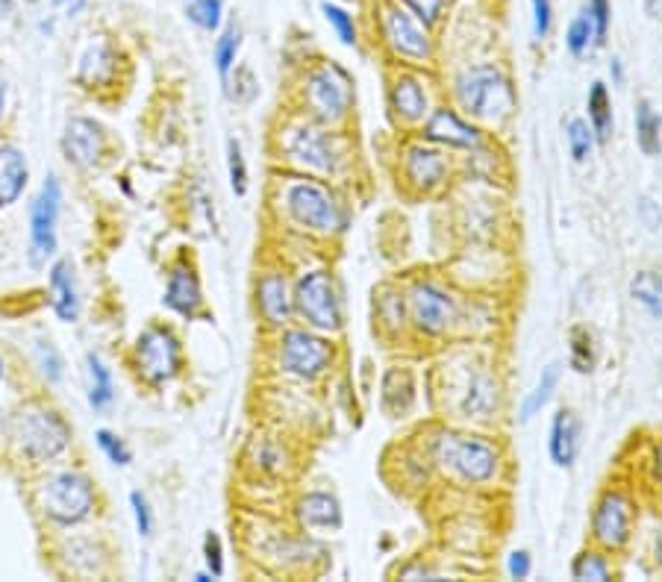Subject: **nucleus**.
I'll return each instance as SVG.
<instances>
[{
	"label": "nucleus",
	"instance_id": "1",
	"mask_svg": "<svg viewBox=\"0 0 662 582\" xmlns=\"http://www.w3.org/2000/svg\"><path fill=\"white\" fill-rule=\"evenodd\" d=\"M12 438L27 459L48 463L65 454V447L71 445V429L60 412L48 409L42 403H30L12 418Z\"/></svg>",
	"mask_w": 662,
	"mask_h": 582
},
{
	"label": "nucleus",
	"instance_id": "2",
	"mask_svg": "<svg viewBox=\"0 0 662 582\" xmlns=\"http://www.w3.org/2000/svg\"><path fill=\"white\" fill-rule=\"evenodd\" d=\"M456 101L477 121H500L513 112V86L509 80L492 65L468 69L456 80Z\"/></svg>",
	"mask_w": 662,
	"mask_h": 582
},
{
	"label": "nucleus",
	"instance_id": "3",
	"mask_svg": "<svg viewBox=\"0 0 662 582\" xmlns=\"http://www.w3.org/2000/svg\"><path fill=\"white\" fill-rule=\"evenodd\" d=\"M39 506H42L44 518H51L53 523L74 527V523L86 521L95 509V488L89 477L77 471L51 474L39 488Z\"/></svg>",
	"mask_w": 662,
	"mask_h": 582
},
{
	"label": "nucleus",
	"instance_id": "4",
	"mask_svg": "<svg viewBox=\"0 0 662 582\" xmlns=\"http://www.w3.org/2000/svg\"><path fill=\"white\" fill-rule=\"evenodd\" d=\"M436 459L442 468L454 474L463 482H489L498 471V450L477 436L463 433H439L436 438Z\"/></svg>",
	"mask_w": 662,
	"mask_h": 582
},
{
	"label": "nucleus",
	"instance_id": "5",
	"mask_svg": "<svg viewBox=\"0 0 662 582\" xmlns=\"http://www.w3.org/2000/svg\"><path fill=\"white\" fill-rule=\"evenodd\" d=\"M294 309L316 330L333 333L342 326V298L328 271H307L294 285Z\"/></svg>",
	"mask_w": 662,
	"mask_h": 582
},
{
	"label": "nucleus",
	"instance_id": "6",
	"mask_svg": "<svg viewBox=\"0 0 662 582\" xmlns=\"http://www.w3.org/2000/svg\"><path fill=\"white\" fill-rule=\"evenodd\" d=\"M286 212L298 227L310 232H335L342 227V209L319 183H292L286 189Z\"/></svg>",
	"mask_w": 662,
	"mask_h": 582
},
{
	"label": "nucleus",
	"instance_id": "7",
	"mask_svg": "<svg viewBox=\"0 0 662 582\" xmlns=\"http://www.w3.org/2000/svg\"><path fill=\"white\" fill-rule=\"evenodd\" d=\"M183 351L168 326H147L136 342V368L151 386H163L180 374Z\"/></svg>",
	"mask_w": 662,
	"mask_h": 582
},
{
	"label": "nucleus",
	"instance_id": "8",
	"mask_svg": "<svg viewBox=\"0 0 662 582\" xmlns=\"http://www.w3.org/2000/svg\"><path fill=\"white\" fill-rule=\"evenodd\" d=\"M62 212V186L48 177L30 204V266L39 268L56 253V221Z\"/></svg>",
	"mask_w": 662,
	"mask_h": 582
},
{
	"label": "nucleus",
	"instance_id": "9",
	"mask_svg": "<svg viewBox=\"0 0 662 582\" xmlns=\"http://www.w3.org/2000/svg\"><path fill=\"white\" fill-rule=\"evenodd\" d=\"M307 103H310L312 115L324 124L344 118L353 103V83L348 71L339 65H321L307 77Z\"/></svg>",
	"mask_w": 662,
	"mask_h": 582
},
{
	"label": "nucleus",
	"instance_id": "10",
	"mask_svg": "<svg viewBox=\"0 0 662 582\" xmlns=\"http://www.w3.org/2000/svg\"><path fill=\"white\" fill-rule=\"evenodd\" d=\"M333 362V347L310 330H289L280 339V368L298 380H319Z\"/></svg>",
	"mask_w": 662,
	"mask_h": 582
},
{
	"label": "nucleus",
	"instance_id": "11",
	"mask_svg": "<svg viewBox=\"0 0 662 582\" xmlns=\"http://www.w3.org/2000/svg\"><path fill=\"white\" fill-rule=\"evenodd\" d=\"M633 527V506L619 491H607L592 512V536L607 550H621L630 539Z\"/></svg>",
	"mask_w": 662,
	"mask_h": 582
},
{
	"label": "nucleus",
	"instance_id": "12",
	"mask_svg": "<svg viewBox=\"0 0 662 582\" xmlns=\"http://www.w3.org/2000/svg\"><path fill=\"white\" fill-rule=\"evenodd\" d=\"M383 35H386L389 48L397 53V56H406V60H431V35L422 30V21L413 15H406L401 7H383Z\"/></svg>",
	"mask_w": 662,
	"mask_h": 582
},
{
	"label": "nucleus",
	"instance_id": "13",
	"mask_svg": "<svg viewBox=\"0 0 662 582\" xmlns=\"http://www.w3.org/2000/svg\"><path fill=\"white\" fill-rule=\"evenodd\" d=\"M286 150L292 156L294 163L307 165L312 172H335L339 168V159H342V150H339V142L330 136L328 129L321 127H298L286 142Z\"/></svg>",
	"mask_w": 662,
	"mask_h": 582
},
{
	"label": "nucleus",
	"instance_id": "14",
	"mask_svg": "<svg viewBox=\"0 0 662 582\" xmlns=\"http://www.w3.org/2000/svg\"><path fill=\"white\" fill-rule=\"evenodd\" d=\"M410 309H413L415 326L427 335L445 333L447 326L454 324L456 306L454 298L445 289L433 283H418L410 294Z\"/></svg>",
	"mask_w": 662,
	"mask_h": 582
},
{
	"label": "nucleus",
	"instance_id": "15",
	"mask_svg": "<svg viewBox=\"0 0 662 582\" xmlns=\"http://www.w3.org/2000/svg\"><path fill=\"white\" fill-rule=\"evenodd\" d=\"M62 147H65L69 163L80 165V168H95L106 150L104 127L92 118H71Z\"/></svg>",
	"mask_w": 662,
	"mask_h": 582
},
{
	"label": "nucleus",
	"instance_id": "16",
	"mask_svg": "<svg viewBox=\"0 0 662 582\" xmlns=\"http://www.w3.org/2000/svg\"><path fill=\"white\" fill-rule=\"evenodd\" d=\"M257 306H259V315L266 318L271 326H283L286 321L292 318L294 294L289 291V283H286L283 274L268 271V274L259 277Z\"/></svg>",
	"mask_w": 662,
	"mask_h": 582
},
{
	"label": "nucleus",
	"instance_id": "17",
	"mask_svg": "<svg viewBox=\"0 0 662 582\" xmlns=\"http://www.w3.org/2000/svg\"><path fill=\"white\" fill-rule=\"evenodd\" d=\"M165 306L174 309L177 315L195 318L204 306V291H200L198 277L186 262L172 268L168 274V285H165Z\"/></svg>",
	"mask_w": 662,
	"mask_h": 582
},
{
	"label": "nucleus",
	"instance_id": "18",
	"mask_svg": "<svg viewBox=\"0 0 662 582\" xmlns=\"http://www.w3.org/2000/svg\"><path fill=\"white\" fill-rule=\"evenodd\" d=\"M424 136L436 142V145L445 147H465V150H472V147L480 145V136H477V129L472 124H465L456 112L451 110H436L424 124Z\"/></svg>",
	"mask_w": 662,
	"mask_h": 582
},
{
	"label": "nucleus",
	"instance_id": "19",
	"mask_svg": "<svg viewBox=\"0 0 662 582\" xmlns=\"http://www.w3.org/2000/svg\"><path fill=\"white\" fill-rule=\"evenodd\" d=\"M27 180H30V168H27L24 150L15 145H0V209L18 204V197L27 189Z\"/></svg>",
	"mask_w": 662,
	"mask_h": 582
},
{
	"label": "nucleus",
	"instance_id": "20",
	"mask_svg": "<svg viewBox=\"0 0 662 582\" xmlns=\"http://www.w3.org/2000/svg\"><path fill=\"white\" fill-rule=\"evenodd\" d=\"M548 450H551L554 465H559V468H571L575 465L577 454H580V420H577L575 412L559 409L554 415Z\"/></svg>",
	"mask_w": 662,
	"mask_h": 582
},
{
	"label": "nucleus",
	"instance_id": "21",
	"mask_svg": "<svg viewBox=\"0 0 662 582\" xmlns=\"http://www.w3.org/2000/svg\"><path fill=\"white\" fill-rule=\"evenodd\" d=\"M51 298H53V312L65 324H74L80 315V294H77V280H74V268L71 262L60 259L51 268Z\"/></svg>",
	"mask_w": 662,
	"mask_h": 582
},
{
	"label": "nucleus",
	"instance_id": "22",
	"mask_svg": "<svg viewBox=\"0 0 662 582\" xmlns=\"http://www.w3.org/2000/svg\"><path fill=\"white\" fill-rule=\"evenodd\" d=\"M298 518L307 530H339L342 506L328 491H310L298 500Z\"/></svg>",
	"mask_w": 662,
	"mask_h": 582
},
{
	"label": "nucleus",
	"instance_id": "23",
	"mask_svg": "<svg viewBox=\"0 0 662 582\" xmlns=\"http://www.w3.org/2000/svg\"><path fill=\"white\" fill-rule=\"evenodd\" d=\"M447 163L439 150H433L427 145H415L406 150V177L422 186V189H433L445 180Z\"/></svg>",
	"mask_w": 662,
	"mask_h": 582
},
{
	"label": "nucleus",
	"instance_id": "24",
	"mask_svg": "<svg viewBox=\"0 0 662 582\" xmlns=\"http://www.w3.org/2000/svg\"><path fill=\"white\" fill-rule=\"evenodd\" d=\"M389 101H392V110L404 121H422L427 115V92L410 74H401L395 80V86L389 92Z\"/></svg>",
	"mask_w": 662,
	"mask_h": 582
},
{
	"label": "nucleus",
	"instance_id": "25",
	"mask_svg": "<svg viewBox=\"0 0 662 582\" xmlns=\"http://www.w3.org/2000/svg\"><path fill=\"white\" fill-rule=\"evenodd\" d=\"M495 406H498V386H495V380L486 371H477L468 388H465L463 412L468 418H486Z\"/></svg>",
	"mask_w": 662,
	"mask_h": 582
},
{
	"label": "nucleus",
	"instance_id": "26",
	"mask_svg": "<svg viewBox=\"0 0 662 582\" xmlns=\"http://www.w3.org/2000/svg\"><path fill=\"white\" fill-rule=\"evenodd\" d=\"M589 127L594 133V142H607L612 133V103H610V92L603 83H592L589 89Z\"/></svg>",
	"mask_w": 662,
	"mask_h": 582
},
{
	"label": "nucleus",
	"instance_id": "27",
	"mask_svg": "<svg viewBox=\"0 0 662 582\" xmlns=\"http://www.w3.org/2000/svg\"><path fill=\"white\" fill-rule=\"evenodd\" d=\"M559 386V365L557 362H551L548 368H542V377H539V383H536V388L525 397V403H521V409H518V418L525 420H534L539 412L548 406V401H551V394L557 392Z\"/></svg>",
	"mask_w": 662,
	"mask_h": 582
},
{
	"label": "nucleus",
	"instance_id": "28",
	"mask_svg": "<svg viewBox=\"0 0 662 582\" xmlns=\"http://www.w3.org/2000/svg\"><path fill=\"white\" fill-rule=\"evenodd\" d=\"M662 121L654 112V106L648 101L637 103V142L639 150L645 156H656L662 150V138H660Z\"/></svg>",
	"mask_w": 662,
	"mask_h": 582
},
{
	"label": "nucleus",
	"instance_id": "29",
	"mask_svg": "<svg viewBox=\"0 0 662 582\" xmlns=\"http://www.w3.org/2000/svg\"><path fill=\"white\" fill-rule=\"evenodd\" d=\"M630 298L637 300L648 315L662 318V277L654 271H639L630 283Z\"/></svg>",
	"mask_w": 662,
	"mask_h": 582
},
{
	"label": "nucleus",
	"instance_id": "30",
	"mask_svg": "<svg viewBox=\"0 0 662 582\" xmlns=\"http://www.w3.org/2000/svg\"><path fill=\"white\" fill-rule=\"evenodd\" d=\"M89 403L92 409H106L115 397V388H112V374L104 365L101 356L89 353Z\"/></svg>",
	"mask_w": 662,
	"mask_h": 582
},
{
	"label": "nucleus",
	"instance_id": "31",
	"mask_svg": "<svg viewBox=\"0 0 662 582\" xmlns=\"http://www.w3.org/2000/svg\"><path fill=\"white\" fill-rule=\"evenodd\" d=\"M568 362L577 374H592L594 368V344L592 333L586 326H571L568 333Z\"/></svg>",
	"mask_w": 662,
	"mask_h": 582
},
{
	"label": "nucleus",
	"instance_id": "32",
	"mask_svg": "<svg viewBox=\"0 0 662 582\" xmlns=\"http://www.w3.org/2000/svg\"><path fill=\"white\" fill-rule=\"evenodd\" d=\"M112 71H115V62H112L110 48H104V44L92 48V51L83 56V62H80V80L89 83V86L106 83V80L112 77Z\"/></svg>",
	"mask_w": 662,
	"mask_h": 582
},
{
	"label": "nucleus",
	"instance_id": "33",
	"mask_svg": "<svg viewBox=\"0 0 662 582\" xmlns=\"http://www.w3.org/2000/svg\"><path fill=\"white\" fill-rule=\"evenodd\" d=\"M571 576L580 582H607L612 576V568L603 553L598 550H583L571 565Z\"/></svg>",
	"mask_w": 662,
	"mask_h": 582
},
{
	"label": "nucleus",
	"instance_id": "34",
	"mask_svg": "<svg viewBox=\"0 0 662 582\" xmlns=\"http://www.w3.org/2000/svg\"><path fill=\"white\" fill-rule=\"evenodd\" d=\"M239 48H241L239 27L230 24L221 35H218L216 42V69L218 74H221V80L230 77L232 65H236V56H239Z\"/></svg>",
	"mask_w": 662,
	"mask_h": 582
},
{
	"label": "nucleus",
	"instance_id": "35",
	"mask_svg": "<svg viewBox=\"0 0 662 582\" xmlns=\"http://www.w3.org/2000/svg\"><path fill=\"white\" fill-rule=\"evenodd\" d=\"M566 136H568V150H571V156H575V163H586V159L592 156V147H594V133L592 127H589V121L571 118L566 127Z\"/></svg>",
	"mask_w": 662,
	"mask_h": 582
},
{
	"label": "nucleus",
	"instance_id": "36",
	"mask_svg": "<svg viewBox=\"0 0 662 582\" xmlns=\"http://www.w3.org/2000/svg\"><path fill=\"white\" fill-rule=\"evenodd\" d=\"M594 44V27H592V18H589V12H580V15L568 24V33H566V48L571 56H583L589 48Z\"/></svg>",
	"mask_w": 662,
	"mask_h": 582
},
{
	"label": "nucleus",
	"instance_id": "37",
	"mask_svg": "<svg viewBox=\"0 0 662 582\" xmlns=\"http://www.w3.org/2000/svg\"><path fill=\"white\" fill-rule=\"evenodd\" d=\"M186 15H189L192 24L200 27V30H207V33H213V30H218L224 21V3L221 0H189Z\"/></svg>",
	"mask_w": 662,
	"mask_h": 582
},
{
	"label": "nucleus",
	"instance_id": "38",
	"mask_svg": "<svg viewBox=\"0 0 662 582\" xmlns=\"http://www.w3.org/2000/svg\"><path fill=\"white\" fill-rule=\"evenodd\" d=\"M35 365L48 383H60L62 374H65V362H62L60 351L53 347V342H44V339L35 342Z\"/></svg>",
	"mask_w": 662,
	"mask_h": 582
},
{
	"label": "nucleus",
	"instance_id": "39",
	"mask_svg": "<svg viewBox=\"0 0 662 582\" xmlns=\"http://www.w3.org/2000/svg\"><path fill=\"white\" fill-rule=\"evenodd\" d=\"M321 12L328 18V24L333 27L335 35H339V42L342 44H356V24H353V15H348L342 7H335V3H321Z\"/></svg>",
	"mask_w": 662,
	"mask_h": 582
},
{
	"label": "nucleus",
	"instance_id": "40",
	"mask_svg": "<svg viewBox=\"0 0 662 582\" xmlns=\"http://www.w3.org/2000/svg\"><path fill=\"white\" fill-rule=\"evenodd\" d=\"M227 168H230V186L236 195H245L248 191V165H245V156H241V145L236 138L227 142Z\"/></svg>",
	"mask_w": 662,
	"mask_h": 582
},
{
	"label": "nucleus",
	"instance_id": "41",
	"mask_svg": "<svg viewBox=\"0 0 662 582\" xmlns=\"http://www.w3.org/2000/svg\"><path fill=\"white\" fill-rule=\"evenodd\" d=\"M97 438V447L104 450L106 459H110L112 465H130L133 463V454H130V447L121 441L115 433H110V429H97L95 433Z\"/></svg>",
	"mask_w": 662,
	"mask_h": 582
},
{
	"label": "nucleus",
	"instance_id": "42",
	"mask_svg": "<svg viewBox=\"0 0 662 582\" xmlns=\"http://www.w3.org/2000/svg\"><path fill=\"white\" fill-rule=\"evenodd\" d=\"M586 12L592 18L594 44H603L607 42V33H610V0H589V3H586Z\"/></svg>",
	"mask_w": 662,
	"mask_h": 582
},
{
	"label": "nucleus",
	"instance_id": "43",
	"mask_svg": "<svg viewBox=\"0 0 662 582\" xmlns=\"http://www.w3.org/2000/svg\"><path fill=\"white\" fill-rule=\"evenodd\" d=\"M130 506H133V518H136V530L142 536H151L154 532V512H151V503L142 491H133L130 495Z\"/></svg>",
	"mask_w": 662,
	"mask_h": 582
},
{
	"label": "nucleus",
	"instance_id": "44",
	"mask_svg": "<svg viewBox=\"0 0 662 582\" xmlns=\"http://www.w3.org/2000/svg\"><path fill=\"white\" fill-rule=\"evenodd\" d=\"M406 9H413V15L422 21L424 27H431L439 21L442 9H445V0H404Z\"/></svg>",
	"mask_w": 662,
	"mask_h": 582
},
{
	"label": "nucleus",
	"instance_id": "45",
	"mask_svg": "<svg viewBox=\"0 0 662 582\" xmlns=\"http://www.w3.org/2000/svg\"><path fill=\"white\" fill-rule=\"evenodd\" d=\"M530 7H534V35L542 42L545 35L551 33V21H554L551 0H530Z\"/></svg>",
	"mask_w": 662,
	"mask_h": 582
},
{
	"label": "nucleus",
	"instance_id": "46",
	"mask_svg": "<svg viewBox=\"0 0 662 582\" xmlns=\"http://www.w3.org/2000/svg\"><path fill=\"white\" fill-rule=\"evenodd\" d=\"M204 559H207L209 574L218 580L224 574V548L216 532H207V539H204Z\"/></svg>",
	"mask_w": 662,
	"mask_h": 582
},
{
	"label": "nucleus",
	"instance_id": "47",
	"mask_svg": "<svg viewBox=\"0 0 662 582\" xmlns=\"http://www.w3.org/2000/svg\"><path fill=\"white\" fill-rule=\"evenodd\" d=\"M639 218H642V224H645L648 230H660L662 227V209L660 204H654L651 197H639Z\"/></svg>",
	"mask_w": 662,
	"mask_h": 582
},
{
	"label": "nucleus",
	"instance_id": "48",
	"mask_svg": "<svg viewBox=\"0 0 662 582\" xmlns=\"http://www.w3.org/2000/svg\"><path fill=\"white\" fill-rule=\"evenodd\" d=\"M530 571H534L530 553H527V550H516V553H513L507 562V574L513 576V580H527V576H530Z\"/></svg>",
	"mask_w": 662,
	"mask_h": 582
},
{
	"label": "nucleus",
	"instance_id": "49",
	"mask_svg": "<svg viewBox=\"0 0 662 582\" xmlns=\"http://www.w3.org/2000/svg\"><path fill=\"white\" fill-rule=\"evenodd\" d=\"M610 71H612V77H616V83H621V80H624V69H621L619 60H612Z\"/></svg>",
	"mask_w": 662,
	"mask_h": 582
},
{
	"label": "nucleus",
	"instance_id": "50",
	"mask_svg": "<svg viewBox=\"0 0 662 582\" xmlns=\"http://www.w3.org/2000/svg\"><path fill=\"white\" fill-rule=\"evenodd\" d=\"M3 112H7V83L0 77V118H3Z\"/></svg>",
	"mask_w": 662,
	"mask_h": 582
},
{
	"label": "nucleus",
	"instance_id": "51",
	"mask_svg": "<svg viewBox=\"0 0 662 582\" xmlns=\"http://www.w3.org/2000/svg\"><path fill=\"white\" fill-rule=\"evenodd\" d=\"M12 12V0H0V18Z\"/></svg>",
	"mask_w": 662,
	"mask_h": 582
},
{
	"label": "nucleus",
	"instance_id": "52",
	"mask_svg": "<svg viewBox=\"0 0 662 582\" xmlns=\"http://www.w3.org/2000/svg\"><path fill=\"white\" fill-rule=\"evenodd\" d=\"M656 559H660V562H662V536H660V539H656Z\"/></svg>",
	"mask_w": 662,
	"mask_h": 582
},
{
	"label": "nucleus",
	"instance_id": "53",
	"mask_svg": "<svg viewBox=\"0 0 662 582\" xmlns=\"http://www.w3.org/2000/svg\"><path fill=\"white\" fill-rule=\"evenodd\" d=\"M0 380H3V360H0Z\"/></svg>",
	"mask_w": 662,
	"mask_h": 582
},
{
	"label": "nucleus",
	"instance_id": "54",
	"mask_svg": "<svg viewBox=\"0 0 662 582\" xmlns=\"http://www.w3.org/2000/svg\"><path fill=\"white\" fill-rule=\"evenodd\" d=\"M56 3H65V0H56Z\"/></svg>",
	"mask_w": 662,
	"mask_h": 582
}]
</instances>
